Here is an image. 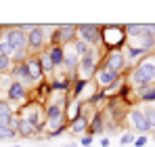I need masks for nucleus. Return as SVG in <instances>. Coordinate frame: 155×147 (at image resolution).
<instances>
[{"label":"nucleus","mask_w":155,"mask_h":147,"mask_svg":"<svg viewBox=\"0 0 155 147\" xmlns=\"http://www.w3.org/2000/svg\"><path fill=\"white\" fill-rule=\"evenodd\" d=\"M153 80H155V57L147 55L143 61H138V63L132 67V72H130V82H132L136 88H140V86L151 84Z\"/></svg>","instance_id":"1"},{"label":"nucleus","mask_w":155,"mask_h":147,"mask_svg":"<svg viewBox=\"0 0 155 147\" xmlns=\"http://www.w3.org/2000/svg\"><path fill=\"white\" fill-rule=\"evenodd\" d=\"M61 126H65V105L51 103L46 107V128H48V132H54Z\"/></svg>","instance_id":"2"},{"label":"nucleus","mask_w":155,"mask_h":147,"mask_svg":"<svg viewBox=\"0 0 155 147\" xmlns=\"http://www.w3.org/2000/svg\"><path fill=\"white\" fill-rule=\"evenodd\" d=\"M19 118L25 120V122H29L36 130H42V128H44V122H46V109H42L38 103H34V105H29V107H25V109L21 111Z\"/></svg>","instance_id":"3"},{"label":"nucleus","mask_w":155,"mask_h":147,"mask_svg":"<svg viewBox=\"0 0 155 147\" xmlns=\"http://www.w3.org/2000/svg\"><path fill=\"white\" fill-rule=\"evenodd\" d=\"M78 38L84 40L90 49H94L101 42V27L94 23H82L78 25Z\"/></svg>","instance_id":"4"},{"label":"nucleus","mask_w":155,"mask_h":147,"mask_svg":"<svg viewBox=\"0 0 155 147\" xmlns=\"http://www.w3.org/2000/svg\"><path fill=\"white\" fill-rule=\"evenodd\" d=\"M126 65H128V61H126L124 50H109V53L105 55V59H103V67L111 70V72L117 74V76H120V72L126 70Z\"/></svg>","instance_id":"5"},{"label":"nucleus","mask_w":155,"mask_h":147,"mask_svg":"<svg viewBox=\"0 0 155 147\" xmlns=\"http://www.w3.org/2000/svg\"><path fill=\"white\" fill-rule=\"evenodd\" d=\"M97 49H90L82 59H80V65H78V72L82 76V80H88L97 74Z\"/></svg>","instance_id":"6"},{"label":"nucleus","mask_w":155,"mask_h":147,"mask_svg":"<svg viewBox=\"0 0 155 147\" xmlns=\"http://www.w3.org/2000/svg\"><path fill=\"white\" fill-rule=\"evenodd\" d=\"M4 38L8 40V44L13 46V50H25L27 46V34L23 32L21 25H15V27H8Z\"/></svg>","instance_id":"7"},{"label":"nucleus","mask_w":155,"mask_h":147,"mask_svg":"<svg viewBox=\"0 0 155 147\" xmlns=\"http://www.w3.org/2000/svg\"><path fill=\"white\" fill-rule=\"evenodd\" d=\"M78 36V25H57L54 34H52V40L54 44L63 46V44H71Z\"/></svg>","instance_id":"8"},{"label":"nucleus","mask_w":155,"mask_h":147,"mask_svg":"<svg viewBox=\"0 0 155 147\" xmlns=\"http://www.w3.org/2000/svg\"><path fill=\"white\" fill-rule=\"evenodd\" d=\"M44 42H46L44 25H34V27L27 32V46H29V50L40 53V49H44Z\"/></svg>","instance_id":"9"},{"label":"nucleus","mask_w":155,"mask_h":147,"mask_svg":"<svg viewBox=\"0 0 155 147\" xmlns=\"http://www.w3.org/2000/svg\"><path fill=\"white\" fill-rule=\"evenodd\" d=\"M128 120L132 124V128L136 130V132H151V128H149V122H147V116H145V111L140 109V107H136V109H132L128 114Z\"/></svg>","instance_id":"10"},{"label":"nucleus","mask_w":155,"mask_h":147,"mask_svg":"<svg viewBox=\"0 0 155 147\" xmlns=\"http://www.w3.org/2000/svg\"><path fill=\"white\" fill-rule=\"evenodd\" d=\"M6 101L8 103H25L27 101V88L19 82H13L11 88L6 91Z\"/></svg>","instance_id":"11"},{"label":"nucleus","mask_w":155,"mask_h":147,"mask_svg":"<svg viewBox=\"0 0 155 147\" xmlns=\"http://www.w3.org/2000/svg\"><path fill=\"white\" fill-rule=\"evenodd\" d=\"M11 76H13V80H15V82H19V84H23V86H31V84H34V80H31L29 72H27V65H25V63H17V65H13Z\"/></svg>","instance_id":"12"},{"label":"nucleus","mask_w":155,"mask_h":147,"mask_svg":"<svg viewBox=\"0 0 155 147\" xmlns=\"http://www.w3.org/2000/svg\"><path fill=\"white\" fill-rule=\"evenodd\" d=\"M94 76H97V82H99V86H101V88H109V86L117 80V74H113L111 70H107V67H103V65L97 70Z\"/></svg>","instance_id":"13"},{"label":"nucleus","mask_w":155,"mask_h":147,"mask_svg":"<svg viewBox=\"0 0 155 147\" xmlns=\"http://www.w3.org/2000/svg\"><path fill=\"white\" fill-rule=\"evenodd\" d=\"M25 65H27V72H29V76H31V80H34V82H42L44 72H42L40 63H38V57H34V59H25Z\"/></svg>","instance_id":"14"},{"label":"nucleus","mask_w":155,"mask_h":147,"mask_svg":"<svg viewBox=\"0 0 155 147\" xmlns=\"http://www.w3.org/2000/svg\"><path fill=\"white\" fill-rule=\"evenodd\" d=\"M46 53H48V57H51V61H52V65H54V70L63 65V59H65V46L52 44V46L46 50Z\"/></svg>","instance_id":"15"},{"label":"nucleus","mask_w":155,"mask_h":147,"mask_svg":"<svg viewBox=\"0 0 155 147\" xmlns=\"http://www.w3.org/2000/svg\"><path fill=\"white\" fill-rule=\"evenodd\" d=\"M13 107L8 101H2L0 99V126H11V120H13Z\"/></svg>","instance_id":"16"},{"label":"nucleus","mask_w":155,"mask_h":147,"mask_svg":"<svg viewBox=\"0 0 155 147\" xmlns=\"http://www.w3.org/2000/svg\"><path fill=\"white\" fill-rule=\"evenodd\" d=\"M63 65L71 72V70H78V65H80V57H78L74 49L71 46H65V59H63Z\"/></svg>","instance_id":"17"},{"label":"nucleus","mask_w":155,"mask_h":147,"mask_svg":"<svg viewBox=\"0 0 155 147\" xmlns=\"http://www.w3.org/2000/svg\"><path fill=\"white\" fill-rule=\"evenodd\" d=\"M69 130L71 135H82V132H88V120L84 116H78L76 120L69 122Z\"/></svg>","instance_id":"18"},{"label":"nucleus","mask_w":155,"mask_h":147,"mask_svg":"<svg viewBox=\"0 0 155 147\" xmlns=\"http://www.w3.org/2000/svg\"><path fill=\"white\" fill-rule=\"evenodd\" d=\"M138 97H140V101H143L145 105L153 103V101H155V86H151V84L140 86V88H138Z\"/></svg>","instance_id":"19"},{"label":"nucleus","mask_w":155,"mask_h":147,"mask_svg":"<svg viewBox=\"0 0 155 147\" xmlns=\"http://www.w3.org/2000/svg\"><path fill=\"white\" fill-rule=\"evenodd\" d=\"M36 132H38V130H36V128H34L31 124L19 118V126H17V137H19V135H21V137H34Z\"/></svg>","instance_id":"20"},{"label":"nucleus","mask_w":155,"mask_h":147,"mask_svg":"<svg viewBox=\"0 0 155 147\" xmlns=\"http://www.w3.org/2000/svg\"><path fill=\"white\" fill-rule=\"evenodd\" d=\"M124 34L128 38H138L140 34H145V25H138V23H126L124 25Z\"/></svg>","instance_id":"21"},{"label":"nucleus","mask_w":155,"mask_h":147,"mask_svg":"<svg viewBox=\"0 0 155 147\" xmlns=\"http://www.w3.org/2000/svg\"><path fill=\"white\" fill-rule=\"evenodd\" d=\"M38 63H40V67H42V72H44V74L54 72V65H52V61H51V57H48V53H46V50L38 55Z\"/></svg>","instance_id":"22"},{"label":"nucleus","mask_w":155,"mask_h":147,"mask_svg":"<svg viewBox=\"0 0 155 147\" xmlns=\"http://www.w3.org/2000/svg\"><path fill=\"white\" fill-rule=\"evenodd\" d=\"M124 55H126V61H132V59H138V57H147L149 53L143 49H136V46H126V50H124Z\"/></svg>","instance_id":"23"},{"label":"nucleus","mask_w":155,"mask_h":147,"mask_svg":"<svg viewBox=\"0 0 155 147\" xmlns=\"http://www.w3.org/2000/svg\"><path fill=\"white\" fill-rule=\"evenodd\" d=\"M69 46L74 49V53H76L80 59H82V57H84V55H86V53L90 50V46H88V44H86L84 40H80V38H76V40H74V42H71Z\"/></svg>","instance_id":"24"},{"label":"nucleus","mask_w":155,"mask_h":147,"mask_svg":"<svg viewBox=\"0 0 155 147\" xmlns=\"http://www.w3.org/2000/svg\"><path fill=\"white\" fill-rule=\"evenodd\" d=\"M88 128H90V135H92V137L99 135V132H103V120H101V116H94V118L88 122Z\"/></svg>","instance_id":"25"},{"label":"nucleus","mask_w":155,"mask_h":147,"mask_svg":"<svg viewBox=\"0 0 155 147\" xmlns=\"http://www.w3.org/2000/svg\"><path fill=\"white\" fill-rule=\"evenodd\" d=\"M140 109H143V111H145V116H147L149 128H151V130H155V107H153V105H143Z\"/></svg>","instance_id":"26"},{"label":"nucleus","mask_w":155,"mask_h":147,"mask_svg":"<svg viewBox=\"0 0 155 147\" xmlns=\"http://www.w3.org/2000/svg\"><path fill=\"white\" fill-rule=\"evenodd\" d=\"M13 46L8 44V40L4 38V34H2V38H0V55H4V57H13Z\"/></svg>","instance_id":"27"},{"label":"nucleus","mask_w":155,"mask_h":147,"mask_svg":"<svg viewBox=\"0 0 155 147\" xmlns=\"http://www.w3.org/2000/svg\"><path fill=\"white\" fill-rule=\"evenodd\" d=\"M11 70H13V61H11V57L0 55V74H11Z\"/></svg>","instance_id":"28"},{"label":"nucleus","mask_w":155,"mask_h":147,"mask_svg":"<svg viewBox=\"0 0 155 147\" xmlns=\"http://www.w3.org/2000/svg\"><path fill=\"white\" fill-rule=\"evenodd\" d=\"M15 137H17V132L11 130V126H0V141H11Z\"/></svg>","instance_id":"29"},{"label":"nucleus","mask_w":155,"mask_h":147,"mask_svg":"<svg viewBox=\"0 0 155 147\" xmlns=\"http://www.w3.org/2000/svg\"><path fill=\"white\" fill-rule=\"evenodd\" d=\"M13 82H15V80H13L11 74H0V91H8Z\"/></svg>","instance_id":"30"},{"label":"nucleus","mask_w":155,"mask_h":147,"mask_svg":"<svg viewBox=\"0 0 155 147\" xmlns=\"http://www.w3.org/2000/svg\"><path fill=\"white\" fill-rule=\"evenodd\" d=\"M51 86L54 91H57V88H59V91H67V88H69V82H67V80H54Z\"/></svg>","instance_id":"31"},{"label":"nucleus","mask_w":155,"mask_h":147,"mask_svg":"<svg viewBox=\"0 0 155 147\" xmlns=\"http://www.w3.org/2000/svg\"><path fill=\"white\" fill-rule=\"evenodd\" d=\"M134 139H136V137H134L132 132H124V135L120 137V143H122V145H128V143H134Z\"/></svg>","instance_id":"32"},{"label":"nucleus","mask_w":155,"mask_h":147,"mask_svg":"<svg viewBox=\"0 0 155 147\" xmlns=\"http://www.w3.org/2000/svg\"><path fill=\"white\" fill-rule=\"evenodd\" d=\"M134 145H136V147L147 145V135H140V137H136V139H134Z\"/></svg>","instance_id":"33"},{"label":"nucleus","mask_w":155,"mask_h":147,"mask_svg":"<svg viewBox=\"0 0 155 147\" xmlns=\"http://www.w3.org/2000/svg\"><path fill=\"white\" fill-rule=\"evenodd\" d=\"M92 145V135H84L82 137V147H90Z\"/></svg>","instance_id":"34"},{"label":"nucleus","mask_w":155,"mask_h":147,"mask_svg":"<svg viewBox=\"0 0 155 147\" xmlns=\"http://www.w3.org/2000/svg\"><path fill=\"white\" fill-rule=\"evenodd\" d=\"M84 86H86V80H78V84H76V97L84 91Z\"/></svg>","instance_id":"35"},{"label":"nucleus","mask_w":155,"mask_h":147,"mask_svg":"<svg viewBox=\"0 0 155 147\" xmlns=\"http://www.w3.org/2000/svg\"><path fill=\"white\" fill-rule=\"evenodd\" d=\"M101 145H103V147H109V137H103V139H101Z\"/></svg>","instance_id":"36"},{"label":"nucleus","mask_w":155,"mask_h":147,"mask_svg":"<svg viewBox=\"0 0 155 147\" xmlns=\"http://www.w3.org/2000/svg\"><path fill=\"white\" fill-rule=\"evenodd\" d=\"M63 147H76V145H63Z\"/></svg>","instance_id":"37"},{"label":"nucleus","mask_w":155,"mask_h":147,"mask_svg":"<svg viewBox=\"0 0 155 147\" xmlns=\"http://www.w3.org/2000/svg\"><path fill=\"white\" fill-rule=\"evenodd\" d=\"M15 147H21V145H15Z\"/></svg>","instance_id":"38"},{"label":"nucleus","mask_w":155,"mask_h":147,"mask_svg":"<svg viewBox=\"0 0 155 147\" xmlns=\"http://www.w3.org/2000/svg\"><path fill=\"white\" fill-rule=\"evenodd\" d=\"M153 107H155V105H153Z\"/></svg>","instance_id":"39"}]
</instances>
